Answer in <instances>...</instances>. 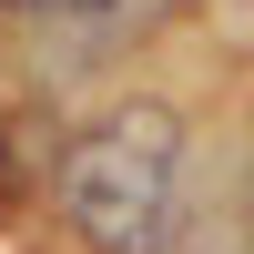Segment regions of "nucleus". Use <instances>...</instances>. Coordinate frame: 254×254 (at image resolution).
I'll return each instance as SVG.
<instances>
[{
	"label": "nucleus",
	"instance_id": "1",
	"mask_svg": "<svg viewBox=\"0 0 254 254\" xmlns=\"http://www.w3.org/2000/svg\"><path fill=\"white\" fill-rule=\"evenodd\" d=\"M183 183V112L173 102H112L51 153V214L81 254H163Z\"/></svg>",
	"mask_w": 254,
	"mask_h": 254
},
{
	"label": "nucleus",
	"instance_id": "2",
	"mask_svg": "<svg viewBox=\"0 0 254 254\" xmlns=\"http://www.w3.org/2000/svg\"><path fill=\"white\" fill-rule=\"evenodd\" d=\"M173 10H183V0H92V31H81V51H92V61H122L132 41H153Z\"/></svg>",
	"mask_w": 254,
	"mask_h": 254
}]
</instances>
